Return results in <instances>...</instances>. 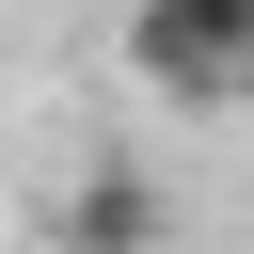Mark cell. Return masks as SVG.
Here are the masks:
<instances>
[{"label": "cell", "mask_w": 254, "mask_h": 254, "mask_svg": "<svg viewBox=\"0 0 254 254\" xmlns=\"http://www.w3.org/2000/svg\"><path fill=\"white\" fill-rule=\"evenodd\" d=\"M127 79L190 111L254 95V0H127Z\"/></svg>", "instance_id": "cell-1"}, {"label": "cell", "mask_w": 254, "mask_h": 254, "mask_svg": "<svg viewBox=\"0 0 254 254\" xmlns=\"http://www.w3.org/2000/svg\"><path fill=\"white\" fill-rule=\"evenodd\" d=\"M79 254H159V190L143 175H95L79 190Z\"/></svg>", "instance_id": "cell-2"}]
</instances>
